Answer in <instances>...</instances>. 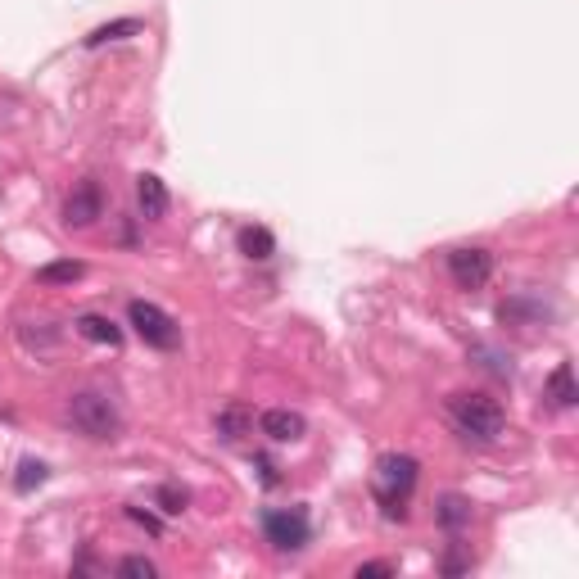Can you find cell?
Listing matches in <instances>:
<instances>
[{
  "instance_id": "3957f363",
  "label": "cell",
  "mask_w": 579,
  "mask_h": 579,
  "mask_svg": "<svg viewBox=\"0 0 579 579\" xmlns=\"http://www.w3.org/2000/svg\"><path fill=\"white\" fill-rule=\"evenodd\" d=\"M417 457L408 453H390V457H380V475H376V494L380 503H385V516H394V521H403V503H408L412 485H417Z\"/></svg>"
},
{
  "instance_id": "ffe728a7",
  "label": "cell",
  "mask_w": 579,
  "mask_h": 579,
  "mask_svg": "<svg viewBox=\"0 0 579 579\" xmlns=\"http://www.w3.org/2000/svg\"><path fill=\"white\" fill-rule=\"evenodd\" d=\"M376 575H394L390 561H367V566H358V579H376Z\"/></svg>"
},
{
  "instance_id": "2e32d148",
  "label": "cell",
  "mask_w": 579,
  "mask_h": 579,
  "mask_svg": "<svg viewBox=\"0 0 579 579\" xmlns=\"http://www.w3.org/2000/svg\"><path fill=\"white\" fill-rule=\"evenodd\" d=\"M141 32V23L136 19H118V23H105V28H95L91 37H86V46H105V41H123V37H136Z\"/></svg>"
},
{
  "instance_id": "5bb4252c",
  "label": "cell",
  "mask_w": 579,
  "mask_h": 579,
  "mask_svg": "<svg viewBox=\"0 0 579 579\" xmlns=\"http://www.w3.org/2000/svg\"><path fill=\"white\" fill-rule=\"evenodd\" d=\"M240 249L263 263V258L276 254V240H272V231H267V227H245V231H240Z\"/></svg>"
},
{
  "instance_id": "ac0fdd59",
  "label": "cell",
  "mask_w": 579,
  "mask_h": 579,
  "mask_svg": "<svg viewBox=\"0 0 579 579\" xmlns=\"http://www.w3.org/2000/svg\"><path fill=\"white\" fill-rule=\"evenodd\" d=\"M159 503H163V512H168V516L186 512V489H172V485H163V489H159Z\"/></svg>"
},
{
  "instance_id": "52a82bcc",
  "label": "cell",
  "mask_w": 579,
  "mask_h": 579,
  "mask_svg": "<svg viewBox=\"0 0 579 579\" xmlns=\"http://www.w3.org/2000/svg\"><path fill=\"white\" fill-rule=\"evenodd\" d=\"M95 218H105V195H100L95 181H77L64 200V222L82 231V227H91Z\"/></svg>"
},
{
  "instance_id": "9a60e30c",
  "label": "cell",
  "mask_w": 579,
  "mask_h": 579,
  "mask_svg": "<svg viewBox=\"0 0 579 579\" xmlns=\"http://www.w3.org/2000/svg\"><path fill=\"white\" fill-rule=\"evenodd\" d=\"M439 525H444V530H462V525H471V503L457 498V494L439 498Z\"/></svg>"
},
{
  "instance_id": "8992f818",
  "label": "cell",
  "mask_w": 579,
  "mask_h": 579,
  "mask_svg": "<svg viewBox=\"0 0 579 579\" xmlns=\"http://www.w3.org/2000/svg\"><path fill=\"white\" fill-rule=\"evenodd\" d=\"M263 534L276 552H299L308 543V521H304V512H267Z\"/></svg>"
},
{
  "instance_id": "7c38bea8",
  "label": "cell",
  "mask_w": 579,
  "mask_h": 579,
  "mask_svg": "<svg viewBox=\"0 0 579 579\" xmlns=\"http://www.w3.org/2000/svg\"><path fill=\"white\" fill-rule=\"evenodd\" d=\"M548 399L557 403V408H575L579 403V390H575V371H570V362H561L557 371L548 376Z\"/></svg>"
},
{
  "instance_id": "8fae6325",
  "label": "cell",
  "mask_w": 579,
  "mask_h": 579,
  "mask_svg": "<svg viewBox=\"0 0 579 579\" xmlns=\"http://www.w3.org/2000/svg\"><path fill=\"white\" fill-rule=\"evenodd\" d=\"M73 326H77V335H82V340H91V344H109V349H118V344H123V331H118L109 317H100V313H82Z\"/></svg>"
},
{
  "instance_id": "e0dca14e",
  "label": "cell",
  "mask_w": 579,
  "mask_h": 579,
  "mask_svg": "<svg viewBox=\"0 0 579 579\" xmlns=\"http://www.w3.org/2000/svg\"><path fill=\"white\" fill-rule=\"evenodd\" d=\"M118 575H141V579H154V575H159V566H154L150 557H123V561H118Z\"/></svg>"
},
{
  "instance_id": "4fadbf2b",
  "label": "cell",
  "mask_w": 579,
  "mask_h": 579,
  "mask_svg": "<svg viewBox=\"0 0 579 579\" xmlns=\"http://www.w3.org/2000/svg\"><path fill=\"white\" fill-rule=\"evenodd\" d=\"M82 276H86V263H77V258L37 267V285H73V281H82Z\"/></svg>"
},
{
  "instance_id": "ba28073f",
  "label": "cell",
  "mask_w": 579,
  "mask_h": 579,
  "mask_svg": "<svg viewBox=\"0 0 579 579\" xmlns=\"http://www.w3.org/2000/svg\"><path fill=\"white\" fill-rule=\"evenodd\" d=\"M304 430H308V421L299 417V412H290V408L263 412V435L276 439V444H295V439H304Z\"/></svg>"
},
{
  "instance_id": "7a4b0ae2",
  "label": "cell",
  "mask_w": 579,
  "mask_h": 579,
  "mask_svg": "<svg viewBox=\"0 0 579 579\" xmlns=\"http://www.w3.org/2000/svg\"><path fill=\"white\" fill-rule=\"evenodd\" d=\"M444 408H448V421L457 426V435L475 439V444H494L507 426L503 408L489 394H448Z\"/></svg>"
},
{
  "instance_id": "5b68a950",
  "label": "cell",
  "mask_w": 579,
  "mask_h": 579,
  "mask_svg": "<svg viewBox=\"0 0 579 579\" xmlns=\"http://www.w3.org/2000/svg\"><path fill=\"white\" fill-rule=\"evenodd\" d=\"M448 276H453L457 290H485L489 276H494V254L480 245H466L448 254Z\"/></svg>"
},
{
  "instance_id": "6da1fadb",
  "label": "cell",
  "mask_w": 579,
  "mask_h": 579,
  "mask_svg": "<svg viewBox=\"0 0 579 579\" xmlns=\"http://www.w3.org/2000/svg\"><path fill=\"white\" fill-rule=\"evenodd\" d=\"M64 417L77 435L95 439V444H109L123 435V412L105 390H73L64 403Z\"/></svg>"
},
{
  "instance_id": "30bf717a",
  "label": "cell",
  "mask_w": 579,
  "mask_h": 579,
  "mask_svg": "<svg viewBox=\"0 0 579 579\" xmlns=\"http://www.w3.org/2000/svg\"><path fill=\"white\" fill-rule=\"evenodd\" d=\"M213 430H218L222 439H245V435H254V412H249L245 403H227V408L213 417Z\"/></svg>"
},
{
  "instance_id": "9c48e42d",
  "label": "cell",
  "mask_w": 579,
  "mask_h": 579,
  "mask_svg": "<svg viewBox=\"0 0 579 579\" xmlns=\"http://www.w3.org/2000/svg\"><path fill=\"white\" fill-rule=\"evenodd\" d=\"M136 204H141V218L159 222L163 213H168V186H163L154 172H141V177H136Z\"/></svg>"
},
{
  "instance_id": "277c9868",
  "label": "cell",
  "mask_w": 579,
  "mask_h": 579,
  "mask_svg": "<svg viewBox=\"0 0 579 579\" xmlns=\"http://www.w3.org/2000/svg\"><path fill=\"white\" fill-rule=\"evenodd\" d=\"M127 322L136 326V335H141L150 349H177L181 344V326L172 322L168 313H163L159 304H145V299H132V308H127Z\"/></svg>"
},
{
  "instance_id": "d6986e66",
  "label": "cell",
  "mask_w": 579,
  "mask_h": 579,
  "mask_svg": "<svg viewBox=\"0 0 579 579\" xmlns=\"http://www.w3.org/2000/svg\"><path fill=\"white\" fill-rule=\"evenodd\" d=\"M41 480H46V466H41V462H23L19 489H32V485H41Z\"/></svg>"
}]
</instances>
